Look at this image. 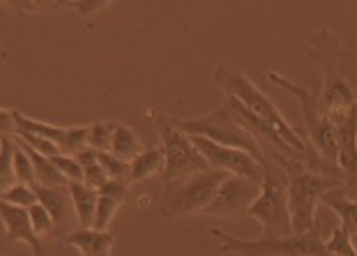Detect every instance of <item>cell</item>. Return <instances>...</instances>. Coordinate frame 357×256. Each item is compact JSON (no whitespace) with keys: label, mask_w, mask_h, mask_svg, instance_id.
I'll return each instance as SVG.
<instances>
[{"label":"cell","mask_w":357,"mask_h":256,"mask_svg":"<svg viewBox=\"0 0 357 256\" xmlns=\"http://www.w3.org/2000/svg\"><path fill=\"white\" fill-rule=\"evenodd\" d=\"M265 157H270L286 173V201L288 213H291L293 233H307L316 229V206L321 203L323 194L337 190L341 185V178L321 176L316 171H305L300 160L281 153H272Z\"/></svg>","instance_id":"obj_1"},{"label":"cell","mask_w":357,"mask_h":256,"mask_svg":"<svg viewBox=\"0 0 357 256\" xmlns=\"http://www.w3.org/2000/svg\"><path fill=\"white\" fill-rule=\"evenodd\" d=\"M215 81H217V86L226 93V97L238 100L240 104H245L252 114H256L261 120H265V123H268L272 130H275L279 137L295 150V153L302 155V160L309 162V164L318 162L316 150H311L307 143L302 141L298 130H293V125L281 116L277 104L272 102L265 93H261V88H258L254 81H249L242 72L233 70V67H226V65L215 70Z\"/></svg>","instance_id":"obj_2"},{"label":"cell","mask_w":357,"mask_h":256,"mask_svg":"<svg viewBox=\"0 0 357 256\" xmlns=\"http://www.w3.org/2000/svg\"><path fill=\"white\" fill-rule=\"evenodd\" d=\"M261 192L252 206L245 210V215L261 224L265 238L288 236L293 233V227L286 201V173L265 155L261 160Z\"/></svg>","instance_id":"obj_3"},{"label":"cell","mask_w":357,"mask_h":256,"mask_svg":"<svg viewBox=\"0 0 357 256\" xmlns=\"http://www.w3.org/2000/svg\"><path fill=\"white\" fill-rule=\"evenodd\" d=\"M212 236L222 240V252H235L242 256H332L325 247L318 229L307 233H288V236L275 238H256V240H240L233 238L222 229H212Z\"/></svg>","instance_id":"obj_4"},{"label":"cell","mask_w":357,"mask_h":256,"mask_svg":"<svg viewBox=\"0 0 357 256\" xmlns=\"http://www.w3.org/2000/svg\"><path fill=\"white\" fill-rule=\"evenodd\" d=\"M268 79H270V84L284 88L286 93L298 97V102L302 107V120H305V127H307V132L311 137V143L316 146V153L321 155L323 160L337 164V139H334V125L330 123V118L323 114L321 102H318V95L307 90L305 86L286 79L284 74H279V72H270Z\"/></svg>","instance_id":"obj_5"},{"label":"cell","mask_w":357,"mask_h":256,"mask_svg":"<svg viewBox=\"0 0 357 256\" xmlns=\"http://www.w3.org/2000/svg\"><path fill=\"white\" fill-rule=\"evenodd\" d=\"M226 176H229L226 171L208 169V171L194 173V176H189V178L166 183L164 213L169 217L203 213V208L212 201L217 187L222 185V180Z\"/></svg>","instance_id":"obj_6"},{"label":"cell","mask_w":357,"mask_h":256,"mask_svg":"<svg viewBox=\"0 0 357 256\" xmlns=\"http://www.w3.org/2000/svg\"><path fill=\"white\" fill-rule=\"evenodd\" d=\"M178 127L185 134H194V137H205L210 141L219 143V146H231V148H240L252 153L258 162L263 160V150L258 148L256 139L249 134L245 127H242L238 120L233 118L229 104H222L215 114L205 116V118H196V120H185V123H178Z\"/></svg>","instance_id":"obj_7"},{"label":"cell","mask_w":357,"mask_h":256,"mask_svg":"<svg viewBox=\"0 0 357 256\" xmlns=\"http://www.w3.org/2000/svg\"><path fill=\"white\" fill-rule=\"evenodd\" d=\"M159 134H162V148H164V157H166L164 160L166 183L189 178V176H194V173L210 169V164L205 162V157L192 143V137L182 132L178 125L159 123Z\"/></svg>","instance_id":"obj_8"},{"label":"cell","mask_w":357,"mask_h":256,"mask_svg":"<svg viewBox=\"0 0 357 256\" xmlns=\"http://www.w3.org/2000/svg\"><path fill=\"white\" fill-rule=\"evenodd\" d=\"M192 137V143L196 150L205 157V162L210 164V169H219L226 173H233V176H242L247 180H254V183L261 185V162L256 160L252 153L240 148H231V146H219V143L205 139V137Z\"/></svg>","instance_id":"obj_9"},{"label":"cell","mask_w":357,"mask_h":256,"mask_svg":"<svg viewBox=\"0 0 357 256\" xmlns=\"http://www.w3.org/2000/svg\"><path fill=\"white\" fill-rule=\"evenodd\" d=\"M258 192H261V185L254 183V180L229 173L222 180V185L217 187L212 201L203 208V215H215V217L245 215V210L254 203Z\"/></svg>","instance_id":"obj_10"},{"label":"cell","mask_w":357,"mask_h":256,"mask_svg":"<svg viewBox=\"0 0 357 256\" xmlns=\"http://www.w3.org/2000/svg\"><path fill=\"white\" fill-rule=\"evenodd\" d=\"M17 130H26L56 143L63 155H77L83 148H88V127H53L49 123H40V120L21 116L19 111H12Z\"/></svg>","instance_id":"obj_11"},{"label":"cell","mask_w":357,"mask_h":256,"mask_svg":"<svg viewBox=\"0 0 357 256\" xmlns=\"http://www.w3.org/2000/svg\"><path fill=\"white\" fill-rule=\"evenodd\" d=\"M334 139H337V167L348 180H357V102L344 114L334 116Z\"/></svg>","instance_id":"obj_12"},{"label":"cell","mask_w":357,"mask_h":256,"mask_svg":"<svg viewBox=\"0 0 357 256\" xmlns=\"http://www.w3.org/2000/svg\"><path fill=\"white\" fill-rule=\"evenodd\" d=\"M33 187H35L37 201L49 210V215L53 220V233L67 236V233H72L77 229L79 217H77V210H74V201H72L70 190H67V185H58V187L33 185Z\"/></svg>","instance_id":"obj_13"},{"label":"cell","mask_w":357,"mask_h":256,"mask_svg":"<svg viewBox=\"0 0 357 256\" xmlns=\"http://www.w3.org/2000/svg\"><path fill=\"white\" fill-rule=\"evenodd\" d=\"M0 220H3V224H5L7 240H10V243L24 240V243L30 245V250H33L35 256H42L44 254V247L40 243V236L35 233L33 222H30L28 208L12 206V203L0 201Z\"/></svg>","instance_id":"obj_14"},{"label":"cell","mask_w":357,"mask_h":256,"mask_svg":"<svg viewBox=\"0 0 357 256\" xmlns=\"http://www.w3.org/2000/svg\"><path fill=\"white\" fill-rule=\"evenodd\" d=\"M318 102H321L323 114L332 120L334 116L351 109L357 102V95H355V88L348 84L341 74L328 72L323 81V90H321V95H318Z\"/></svg>","instance_id":"obj_15"},{"label":"cell","mask_w":357,"mask_h":256,"mask_svg":"<svg viewBox=\"0 0 357 256\" xmlns=\"http://www.w3.org/2000/svg\"><path fill=\"white\" fill-rule=\"evenodd\" d=\"M65 243L77 247L83 256H111L113 245H116V236L109 231H97L90 227L67 233Z\"/></svg>","instance_id":"obj_16"},{"label":"cell","mask_w":357,"mask_h":256,"mask_svg":"<svg viewBox=\"0 0 357 256\" xmlns=\"http://www.w3.org/2000/svg\"><path fill=\"white\" fill-rule=\"evenodd\" d=\"M67 190L72 194L74 210H77L79 224L83 229H90L95 224V208H97V190L86 185L83 180H67Z\"/></svg>","instance_id":"obj_17"},{"label":"cell","mask_w":357,"mask_h":256,"mask_svg":"<svg viewBox=\"0 0 357 256\" xmlns=\"http://www.w3.org/2000/svg\"><path fill=\"white\" fill-rule=\"evenodd\" d=\"M321 203H325L328 208H332L334 213L341 217V229H344L348 236L355 238L357 236V201L348 199L346 192L337 187V190H330L328 194H323Z\"/></svg>","instance_id":"obj_18"},{"label":"cell","mask_w":357,"mask_h":256,"mask_svg":"<svg viewBox=\"0 0 357 256\" xmlns=\"http://www.w3.org/2000/svg\"><path fill=\"white\" fill-rule=\"evenodd\" d=\"M164 148L157 146V148H148V150H141L139 155L129 162V176L127 180L129 183H139V180H146L150 176H155L157 171L164 169Z\"/></svg>","instance_id":"obj_19"},{"label":"cell","mask_w":357,"mask_h":256,"mask_svg":"<svg viewBox=\"0 0 357 256\" xmlns=\"http://www.w3.org/2000/svg\"><path fill=\"white\" fill-rule=\"evenodd\" d=\"M21 141V139H19ZM21 146L28 153L30 162H33V169H35V185H49V187H58V185H67V178L60 173L56 167H53L51 157L47 155H40L37 150H33L28 143L21 141Z\"/></svg>","instance_id":"obj_20"},{"label":"cell","mask_w":357,"mask_h":256,"mask_svg":"<svg viewBox=\"0 0 357 256\" xmlns=\"http://www.w3.org/2000/svg\"><path fill=\"white\" fill-rule=\"evenodd\" d=\"M141 141L139 137L134 134V130H129L127 125H116V130H113V141H111V150L116 157L125 162H132L136 155L141 153Z\"/></svg>","instance_id":"obj_21"},{"label":"cell","mask_w":357,"mask_h":256,"mask_svg":"<svg viewBox=\"0 0 357 256\" xmlns=\"http://www.w3.org/2000/svg\"><path fill=\"white\" fill-rule=\"evenodd\" d=\"M74 157H77V162L81 164V169H83V183H86V185L100 190L106 180H109V176H106L104 169H102V164L97 162V153L93 148H83L81 153H77Z\"/></svg>","instance_id":"obj_22"},{"label":"cell","mask_w":357,"mask_h":256,"mask_svg":"<svg viewBox=\"0 0 357 256\" xmlns=\"http://www.w3.org/2000/svg\"><path fill=\"white\" fill-rule=\"evenodd\" d=\"M14 137H0V197L14 185Z\"/></svg>","instance_id":"obj_23"},{"label":"cell","mask_w":357,"mask_h":256,"mask_svg":"<svg viewBox=\"0 0 357 256\" xmlns=\"http://www.w3.org/2000/svg\"><path fill=\"white\" fill-rule=\"evenodd\" d=\"M113 130H116V123H95L88 127V148L97 150V153H104V150H111V141H113Z\"/></svg>","instance_id":"obj_24"},{"label":"cell","mask_w":357,"mask_h":256,"mask_svg":"<svg viewBox=\"0 0 357 256\" xmlns=\"http://www.w3.org/2000/svg\"><path fill=\"white\" fill-rule=\"evenodd\" d=\"M0 201L5 203H12V206H21V208H30L37 203V194H35V187L33 185H26V183H14L10 190L3 192Z\"/></svg>","instance_id":"obj_25"},{"label":"cell","mask_w":357,"mask_h":256,"mask_svg":"<svg viewBox=\"0 0 357 256\" xmlns=\"http://www.w3.org/2000/svg\"><path fill=\"white\" fill-rule=\"evenodd\" d=\"M14 173H17V180L19 183H26V185H35V169H33V162H30L28 153L21 146L19 139H14Z\"/></svg>","instance_id":"obj_26"},{"label":"cell","mask_w":357,"mask_h":256,"mask_svg":"<svg viewBox=\"0 0 357 256\" xmlns=\"http://www.w3.org/2000/svg\"><path fill=\"white\" fill-rule=\"evenodd\" d=\"M118 206H120V201H118V199L104 197V194H100V197H97V208H95V224H93V229H97V231H106V227H109L111 220H113V215H116Z\"/></svg>","instance_id":"obj_27"},{"label":"cell","mask_w":357,"mask_h":256,"mask_svg":"<svg viewBox=\"0 0 357 256\" xmlns=\"http://www.w3.org/2000/svg\"><path fill=\"white\" fill-rule=\"evenodd\" d=\"M325 247L332 256H357V250L353 245V238L344 229H334L332 236L325 240Z\"/></svg>","instance_id":"obj_28"},{"label":"cell","mask_w":357,"mask_h":256,"mask_svg":"<svg viewBox=\"0 0 357 256\" xmlns=\"http://www.w3.org/2000/svg\"><path fill=\"white\" fill-rule=\"evenodd\" d=\"M95 153H97V150H95ZM97 162L102 164V169H104V173L109 178L127 180V176H129V162L120 160V157L109 153V150H104V153H97Z\"/></svg>","instance_id":"obj_29"},{"label":"cell","mask_w":357,"mask_h":256,"mask_svg":"<svg viewBox=\"0 0 357 256\" xmlns=\"http://www.w3.org/2000/svg\"><path fill=\"white\" fill-rule=\"evenodd\" d=\"M17 137L24 141V143H28V146L33 148V150H37L40 155H47V157L63 155L56 143H51L49 139L40 137V134H33V132H26V130H17Z\"/></svg>","instance_id":"obj_30"},{"label":"cell","mask_w":357,"mask_h":256,"mask_svg":"<svg viewBox=\"0 0 357 256\" xmlns=\"http://www.w3.org/2000/svg\"><path fill=\"white\" fill-rule=\"evenodd\" d=\"M53 167H56L67 180H83V169L81 164L77 162V157L72 155H53L51 157Z\"/></svg>","instance_id":"obj_31"},{"label":"cell","mask_w":357,"mask_h":256,"mask_svg":"<svg viewBox=\"0 0 357 256\" xmlns=\"http://www.w3.org/2000/svg\"><path fill=\"white\" fill-rule=\"evenodd\" d=\"M28 213H30V222H33V229H35L37 236H44V233L53 231V220H51L49 210L44 208L40 201H37L35 206H30Z\"/></svg>","instance_id":"obj_32"},{"label":"cell","mask_w":357,"mask_h":256,"mask_svg":"<svg viewBox=\"0 0 357 256\" xmlns=\"http://www.w3.org/2000/svg\"><path fill=\"white\" fill-rule=\"evenodd\" d=\"M97 194H104V197H113L118 201L125 199L127 194V180H120V178H109L106 183L97 190Z\"/></svg>","instance_id":"obj_33"},{"label":"cell","mask_w":357,"mask_h":256,"mask_svg":"<svg viewBox=\"0 0 357 256\" xmlns=\"http://www.w3.org/2000/svg\"><path fill=\"white\" fill-rule=\"evenodd\" d=\"M14 134H17V123L12 111L0 109V137H14Z\"/></svg>","instance_id":"obj_34"},{"label":"cell","mask_w":357,"mask_h":256,"mask_svg":"<svg viewBox=\"0 0 357 256\" xmlns=\"http://www.w3.org/2000/svg\"><path fill=\"white\" fill-rule=\"evenodd\" d=\"M113 0H79V3H74V7L81 12V14H95L104 10L106 5H111Z\"/></svg>","instance_id":"obj_35"},{"label":"cell","mask_w":357,"mask_h":256,"mask_svg":"<svg viewBox=\"0 0 357 256\" xmlns=\"http://www.w3.org/2000/svg\"><path fill=\"white\" fill-rule=\"evenodd\" d=\"M3 3H5V5H10L17 14H26V12H30V10L35 7V5H33V0H3Z\"/></svg>","instance_id":"obj_36"},{"label":"cell","mask_w":357,"mask_h":256,"mask_svg":"<svg viewBox=\"0 0 357 256\" xmlns=\"http://www.w3.org/2000/svg\"><path fill=\"white\" fill-rule=\"evenodd\" d=\"M51 3H56V0H33L35 7H49Z\"/></svg>","instance_id":"obj_37"},{"label":"cell","mask_w":357,"mask_h":256,"mask_svg":"<svg viewBox=\"0 0 357 256\" xmlns=\"http://www.w3.org/2000/svg\"><path fill=\"white\" fill-rule=\"evenodd\" d=\"M56 3H72L74 5V3H79V0H56Z\"/></svg>","instance_id":"obj_38"}]
</instances>
